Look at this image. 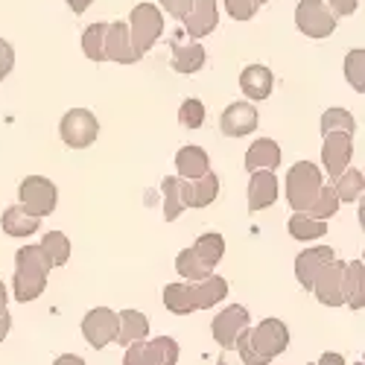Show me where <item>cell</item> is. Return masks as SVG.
Listing matches in <instances>:
<instances>
[{
  "label": "cell",
  "instance_id": "32",
  "mask_svg": "<svg viewBox=\"0 0 365 365\" xmlns=\"http://www.w3.org/2000/svg\"><path fill=\"white\" fill-rule=\"evenodd\" d=\"M175 269H178V275L185 278V281H202L205 275H210V272H214V266L205 263L193 249H185V252L175 257Z\"/></svg>",
  "mask_w": 365,
  "mask_h": 365
},
{
  "label": "cell",
  "instance_id": "37",
  "mask_svg": "<svg viewBox=\"0 0 365 365\" xmlns=\"http://www.w3.org/2000/svg\"><path fill=\"white\" fill-rule=\"evenodd\" d=\"M345 79L354 85V91H365V53L362 50H351L345 58Z\"/></svg>",
  "mask_w": 365,
  "mask_h": 365
},
{
  "label": "cell",
  "instance_id": "25",
  "mask_svg": "<svg viewBox=\"0 0 365 365\" xmlns=\"http://www.w3.org/2000/svg\"><path fill=\"white\" fill-rule=\"evenodd\" d=\"M0 225H4V231L9 237H29V234H36L41 220L33 217L29 210H24L21 205H12L4 210V217H0Z\"/></svg>",
  "mask_w": 365,
  "mask_h": 365
},
{
  "label": "cell",
  "instance_id": "2",
  "mask_svg": "<svg viewBox=\"0 0 365 365\" xmlns=\"http://www.w3.org/2000/svg\"><path fill=\"white\" fill-rule=\"evenodd\" d=\"M47 260L38 246H24L15 255V278H12V295L15 301L26 304L36 301L47 289Z\"/></svg>",
  "mask_w": 365,
  "mask_h": 365
},
{
  "label": "cell",
  "instance_id": "43",
  "mask_svg": "<svg viewBox=\"0 0 365 365\" xmlns=\"http://www.w3.org/2000/svg\"><path fill=\"white\" fill-rule=\"evenodd\" d=\"M9 327H12V316L4 310V313H0V342H4L6 339V333H9Z\"/></svg>",
  "mask_w": 365,
  "mask_h": 365
},
{
  "label": "cell",
  "instance_id": "26",
  "mask_svg": "<svg viewBox=\"0 0 365 365\" xmlns=\"http://www.w3.org/2000/svg\"><path fill=\"white\" fill-rule=\"evenodd\" d=\"M175 170L181 178H199L202 173L210 170L207 152L202 146H181L178 155H175Z\"/></svg>",
  "mask_w": 365,
  "mask_h": 365
},
{
  "label": "cell",
  "instance_id": "12",
  "mask_svg": "<svg viewBox=\"0 0 365 365\" xmlns=\"http://www.w3.org/2000/svg\"><path fill=\"white\" fill-rule=\"evenodd\" d=\"M82 336L91 348H97V351L111 345L114 336H117V313L108 310V307H94L82 319Z\"/></svg>",
  "mask_w": 365,
  "mask_h": 365
},
{
  "label": "cell",
  "instance_id": "23",
  "mask_svg": "<svg viewBox=\"0 0 365 365\" xmlns=\"http://www.w3.org/2000/svg\"><path fill=\"white\" fill-rule=\"evenodd\" d=\"M149 336V319L138 310H123L117 316V336L114 342L120 345H132V342H140Z\"/></svg>",
  "mask_w": 365,
  "mask_h": 365
},
{
  "label": "cell",
  "instance_id": "41",
  "mask_svg": "<svg viewBox=\"0 0 365 365\" xmlns=\"http://www.w3.org/2000/svg\"><path fill=\"white\" fill-rule=\"evenodd\" d=\"M327 6L336 18H348L359 9V0H327Z\"/></svg>",
  "mask_w": 365,
  "mask_h": 365
},
{
  "label": "cell",
  "instance_id": "44",
  "mask_svg": "<svg viewBox=\"0 0 365 365\" xmlns=\"http://www.w3.org/2000/svg\"><path fill=\"white\" fill-rule=\"evenodd\" d=\"M65 4H68V6H71L76 15H82V12H85L91 4H94V0H65Z\"/></svg>",
  "mask_w": 365,
  "mask_h": 365
},
{
  "label": "cell",
  "instance_id": "40",
  "mask_svg": "<svg viewBox=\"0 0 365 365\" xmlns=\"http://www.w3.org/2000/svg\"><path fill=\"white\" fill-rule=\"evenodd\" d=\"M12 68H15V50L9 41L0 38V82L12 73Z\"/></svg>",
  "mask_w": 365,
  "mask_h": 365
},
{
  "label": "cell",
  "instance_id": "33",
  "mask_svg": "<svg viewBox=\"0 0 365 365\" xmlns=\"http://www.w3.org/2000/svg\"><path fill=\"white\" fill-rule=\"evenodd\" d=\"M82 50L91 62H106V24H88L82 33Z\"/></svg>",
  "mask_w": 365,
  "mask_h": 365
},
{
  "label": "cell",
  "instance_id": "36",
  "mask_svg": "<svg viewBox=\"0 0 365 365\" xmlns=\"http://www.w3.org/2000/svg\"><path fill=\"white\" fill-rule=\"evenodd\" d=\"M324 132H351L354 135L356 132V120L345 108H327L322 114V135Z\"/></svg>",
  "mask_w": 365,
  "mask_h": 365
},
{
  "label": "cell",
  "instance_id": "16",
  "mask_svg": "<svg viewBox=\"0 0 365 365\" xmlns=\"http://www.w3.org/2000/svg\"><path fill=\"white\" fill-rule=\"evenodd\" d=\"M220 129L225 138H246L257 129V108L252 103H231L222 117H220Z\"/></svg>",
  "mask_w": 365,
  "mask_h": 365
},
{
  "label": "cell",
  "instance_id": "8",
  "mask_svg": "<svg viewBox=\"0 0 365 365\" xmlns=\"http://www.w3.org/2000/svg\"><path fill=\"white\" fill-rule=\"evenodd\" d=\"M126 365H175L178 362V345L170 336H158V339H140L126 345Z\"/></svg>",
  "mask_w": 365,
  "mask_h": 365
},
{
  "label": "cell",
  "instance_id": "7",
  "mask_svg": "<svg viewBox=\"0 0 365 365\" xmlns=\"http://www.w3.org/2000/svg\"><path fill=\"white\" fill-rule=\"evenodd\" d=\"M58 135H62V140L71 149H85V146H91L97 140L100 123L88 108H73V111H68L62 117V123H58Z\"/></svg>",
  "mask_w": 365,
  "mask_h": 365
},
{
  "label": "cell",
  "instance_id": "15",
  "mask_svg": "<svg viewBox=\"0 0 365 365\" xmlns=\"http://www.w3.org/2000/svg\"><path fill=\"white\" fill-rule=\"evenodd\" d=\"M185 21V33L190 38H205L217 29L220 24V9H217V0H193L187 15L181 18Z\"/></svg>",
  "mask_w": 365,
  "mask_h": 365
},
{
  "label": "cell",
  "instance_id": "35",
  "mask_svg": "<svg viewBox=\"0 0 365 365\" xmlns=\"http://www.w3.org/2000/svg\"><path fill=\"white\" fill-rule=\"evenodd\" d=\"M193 252H196L205 263L217 266V263L222 260V255H225V240H222V234H202V237L193 242Z\"/></svg>",
  "mask_w": 365,
  "mask_h": 365
},
{
  "label": "cell",
  "instance_id": "28",
  "mask_svg": "<svg viewBox=\"0 0 365 365\" xmlns=\"http://www.w3.org/2000/svg\"><path fill=\"white\" fill-rule=\"evenodd\" d=\"M289 228V237L301 240V242H310V240H319L327 234V222L324 220H316V217H307L304 210H295V214L289 217L287 222Z\"/></svg>",
  "mask_w": 365,
  "mask_h": 365
},
{
  "label": "cell",
  "instance_id": "39",
  "mask_svg": "<svg viewBox=\"0 0 365 365\" xmlns=\"http://www.w3.org/2000/svg\"><path fill=\"white\" fill-rule=\"evenodd\" d=\"M225 9L234 21H252L255 12L260 9L257 0H225Z\"/></svg>",
  "mask_w": 365,
  "mask_h": 365
},
{
  "label": "cell",
  "instance_id": "46",
  "mask_svg": "<svg viewBox=\"0 0 365 365\" xmlns=\"http://www.w3.org/2000/svg\"><path fill=\"white\" fill-rule=\"evenodd\" d=\"M68 362H73V365H82V359H79V356H62V359H58V365H68Z\"/></svg>",
  "mask_w": 365,
  "mask_h": 365
},
{
  "label": "cell",
  "instance_id": "29",
  "mask_svg": "<svg viewBox=\"0 0 365 365\" xmlns=\"http://www.w3.org/2000/svg\"><path fill=\"white\" fill-rule=\"evenodd\" d=\"M38 249H41V255H44V260H47L50 269H53V266H65L68 257H71V240H68L62 231H50V234H44V240L38 242Z\"/></svg>",
  "mask_w": 365,
  "mask_h": 365
},
{
  "label": "cell",
  "instance_id": "22",
  "mask_svg": "<svg viewBox=\"0 0 365 365\" xmlns=\"http://www.w3.org/2000/svg\"><path fill=\"white\" fill-rule=\"evenodd\" d=\"M220 196V175L202 173L199 178H187V207H207Z\"/></svg>",
  "mask_w": 365,
  "mask_h": 365
},
{
  "label": "cell",
  "instance_id": "24",
  "mask_svg": "<svg viewBox=\"0 0 365 365\" xmlns=\"http://www.w3.org/2000/svg\"><path fill=\"white\" fill-rule=\"evenodd\" d=\"M281 164V146L272 138H260L246 152V170H275Z\"/></svg>",
  "mask_w": 365,
  "mask_h": 365
},
{
  "label": "cell",
  "instance_id": "5",
  "mask_svg": "<svg viewBox=\"0 0 365 365\" xmlns=\"http://www.w3.org/2000/svg\"><path fill=\"white\" fill-rule=\"evenodd\" d=\"M18 199H21V207L29 210L33 217H50L56 210V202H58V190L50 178L44 175H26L18 187Z\"/></svg>",
  "mask_w": 365,
  "mask_h": 365
},
{
  "label": "cell",
  "instance_id": "9",
  "mask_svg": "<svg viewBox=\"0 0 365 365\" xmlns=\"http://www.w3.org/2000/svg\"><path fill=\"white\" fill-rule=\"evenodd\" d=\"M170 62L175 73H199L205 68V47L199 41H193L185 29H175L170 38Z\"/></svg>",
  "mask_w": 365,
  "mask_h": 365
},
{
  "label": "cell",
  "instance_id": "13",
  "mask_svg": "<svg viewBox=\"0 0 365 365\" xmlns=\"http://www.w3.org/2000/svg\"><path fill=\"white\" fill-rule=\"evenodd\" d=\"M351 152H354V135L351 132H324L322 164H324L330 181L351 164Z\"/></svg>",
  "mask_w": 365,
  "mask_h": 365
},
{
  "label": "cell",
  "instance_id": "21",
  "mask_svg": "<svg viewBox=\"0 0 365 365\" xmlns=\"http://www.w3.org/2000/svg\"><path fill=\"white\" fill-rule=\"evenodd\" d=\"M187 210V178L167 175L164 178V220L173 222Z\"/></svg>",
  "mask_w": 365,
  "mask_h": 365
},
{
  "label": "cell",
  "instance_id": "1",
  "mask_svg": "<svg viewBox=\"0 0 365 365\" xmlns=\"http://www.w3.org/2000/svg\"><path fill=\"white\" fill-rule=\"evenodd\" d=\"M289 345V330L284 322L278 319H263L255 330H246L242 336L237 339L234 351L240 354L242 362H249V365H257V362H269V359H275L287 351Z\"/></svg>",
  "mask_w": 365,
  "mask_h": 365
},
{
  "label": "cell",
  "instance_id": "17",
  "mask_svg": "<svg viewBox=\"0 0 365 365\" xmlns=\"http://www.w3.org/2000/svg\"><path fill=\"white\" fill-rule=\"evenodd\" d=\"M278 202V175L272 170H252V181H249V210H266Z\"/></svg>",
  "mask_w": 365,
  "mask_h": 365
},
{
  "label": "cell",
  "instance_id": "27",
  "mask_svg": "<svg viewBox=\"0 0 365 365\" xmlns=\"http://www.w3.org/2000/svg\"><path fill=\"white\" fill-rule=\"evenodd\" d=\"M362 260L345 263V278H342V292H345V304L351 310H362L365 307V289H362Z\"/></svg>",
  "mask_w": 365,
  "mask_h": 365
},
{
  "label": "cell",
  "instance_id": "11",
  "mask_svg": "<svg viewBox=\"0 0 365 365\" xmlns=\"http://www.w3.org/2000/svg\"><path fill=\"white\" fill-rule=\"evenodd\" d=\"M342 278H345V263L342 260H327L322 266V272L316 275L313 281V292L319 298V304H324V307H342L345 304V292H342Z\"/></svg>",
  "mask_w": 365,
  "mask_h": 365
},
{
  "label": "cell",
  "instance_id": "10",
  "mask_svg": "<svg viewBox=\"0 0 365 365\" xmlns=\"http://www.w3.org/2000/svg\"><path fill=\"white\" fill-rule=\"evenodd\" d=\"M249 330V310L240 307V304H231L222 313L214 316V324H210V333L222 351H234L237 339Z\"/></svg>",
  "mask_w": 365,
  "mask_h": 365
},
{
  "label": "cell",
  "instance_id": "31",
  "mask_svg": "<svg viewBox=\"0 0 365 365\" xmlns=\"http://www.w3.org/2000/svg\"><path fill=\"white\" fill-rule=\"evenodd\" d=\"M362 187H365V178L359 170H342L336 178H333V190H336L339 202H356L362 196Z\"/></svg>",
  "mask_w": 365,
  "mask_h": 365
},
{
  "label": "cell",
  "instance_id": "6",
  "mask_svg": "<svg viewBox=\"0 0 365 365\" xmlns=\"http://www.w3.org/2000/svg\"><path fill=\"white\" fill-rule=\"evenodd\" d=\"M295 26L307 38H327L336 33V15L324 0H301L295 9Z\"/></svg>",
  "mask_w": 365,
  "mask_h": 365
},
{
  "label": "cell",
  "instance_id": "38",
  "mask_svg": "<svg viewBox=\"0 0 365 365\" xmlns=\"http://www.w3.org/2000/svg\"><path fill=\"white\" fill-rule=\"evenodd\" d=\"M178 123L187 129H202L205 123V103L202 100H185L178 108Z\"/></svg>",
  "mask_w": 365,
  "mask_h": 365
},
{
  "label": "cell",
  "instance_id": "45",
  "mask_svg": "<svg viewBox=\"0 0 365 365\" xmlns=\"http://www.w3.org/2000/svg\"><path fill=\"white\" fill-rule=\"evenodd\" d=\"M6 301H9V292H6L4 281H0V313H4V310H6Z\"/></svg>",
  "mask_w": 365,
  "mask_h": 365
},
{
  "label": "cell",
  "instance_id": "20",
  "mask_svg": "<svg viewBox=\"0 0 365 365\" xmlns=\"http://www.w3.org/2000/svg\"><path fill=\"white\" fill-rule=\"evenodd\" d=\"M190 292H193L196 310H210L214 304H220L228 295V281L210 272V275H205L202 281H190Z\"/></svg>",
  "mask_w": 365,
  "mask_h": 365
},
{
  "label": "cell",
  "instance_id": "34",
  "mask_svg": "<svg viewBox=\"0 0 365 365\" xmlns=\"http://www.w3.org/2000/svg\"><path fill=\"white\" fill-rule=\"evenodd\" d=\"M339 210V196L336 190H333V185H322V190L316 193V199L307 205V210L304 214L307 217H316V220H330L333 214Z\"/></svg>",
  "mask_w": 365,
  "mask_h": 365
},
{
  "label": "cell",
  "instance_id": "42",
  "mask_svg": "<svg viewBox=\"0 0 365 365\" xmlns=\"http://www.w3.org/2000/svg\"><path fill=\"white\" fill-rule=\"evenodd\" d=\"M158 4H161V6L175 18V21H181V18L187 15V9H190L193 0H158Z\"/></svg>",
  "mask_w": 365,
  "mask_h": 365
},
{
  "label": "cell",
  "instance_id": "30",
  "mask_svg": "<svg viewBox=\"0 0 365 365\" xmlns=\"http://www.w3.org/2000/svg\"><path fill=\"white\" fill-rule=\"evenodd\" d=\"M164 304H167V310L175 313V316H190L196 310L190 284H167L164 287Z\"/></svg>",
  "mask_w": 365,
  "mask_h": 365
},
{
  "label": "cell",
  "instance_id": "47",
  "mask_svg": "<svg viewBox=\"0 0 365 365\" xmlns=\"http://www.w3.org/2000/svg\"><path fill=\"white\" fill-rule=\"evenodd\" d=\"M257 4H269V0H257Z\"/></svg>",
  "mask_w": 365,
  "mask_h": 365
},
{
  "label": "cell",
  "instance_id": "14",
  "mask_svg": "<svg viewBox=\"0 0 365 365\" xmlns=\"http://www.w3.org/2000/svg\"><path fill=\"white\" fill-rule=\"evenodd\" d=\"M106 58L120 62V65H135L140 58L132 44V36H129V24H123V21L106 24Z\"/></svg>",
  "mask_w": 365,
  "mask_h": 365
},
{
  "label": "cell",
  "instance_id": "4",
  "mask_svg": "<svg viewBox=\"0 0 365 365\" xmlns=\"http://www.w3.org/2000/svg\"><path fill=\"white\" fill-rule=\"evenodd\" d=\"M161 33H164L161 9L152 6V4H138L132 9V18H129V36H132V44H135L138 56H143V53H149L152 47H155Z\"/></svg>",
  "mask_w": 365,
  "mask_h": 365
},
{
  "label": "cell",
  "instance_id": "19",
  "mask_svg": "<svg viewBox=\"0 0 365 365\" xmlns=\"http://www.w3.org/2000/svg\"><path fill=\"white\" fill-rule=\"evenodd\" d=\"M272 85H275V76H272V71L266 65H249L246 71L240 73V88H242V94H246L252 103L269 100Z\"/></svg>",
  "mask_w": 365,
  "mask_h": 365
},
{
  "label": "cell",
  "instance_id": "18",
  "mask_svg": "<svg viewBox=\"0 0 365 365\" xmlns=\"http://www.w3.org/2000/svg\"><path fill=\"white\" fill-rule=\"evenodd\" d=\"M333 257H336V255H333L330 246H316V249L301 252V255L295 257V278H298V284H301L304 289H310L313 281H316V275L322 272V266H324L327 260H333Z\"/></svg>",
  "mask_w": 365,
  "mask_h": 365
},
{
  "label": "cell",
  "instance_id": "3",
  "mask_svg": "<svg viewBox=\"0 0 365 365\" xmlns=\"http://www.w3.org/2000/svg\"><path fill=\"white\" fill-rule=\"evenodd\" d=\"M324 185V173L310 164V161H298L287 173V202L292 210H307V205L316 199V193Z\"/></svg>",
  "mask_w": 365,
  "mask_h": 365
}]
</instances>
